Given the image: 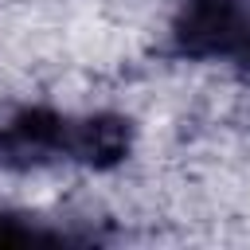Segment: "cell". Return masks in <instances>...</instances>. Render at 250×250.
Here are the masks:
<instances>
[{
	"label": "cell",
	"instance_id": "6da1fadb",
	"mask_svg": "<svg viewBox=\"0 0 250 250\" xmlns=\"http://www.w3.org/2000/svg\"><path fill=\"white\" fill-rule=\"evenodd\" d=\"M176 35L188 55L250 66V4L246 0H188Z\"/></svg>",
	"mask_w": 250,
	"mask_h": 250
}]
</instances>
